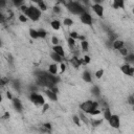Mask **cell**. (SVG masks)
Returning <instances> with one entry per match:
<instances>
[{
    "label": "cell",
    "instance_id": "obj_55",
    "mask_svg": "<svg viewBox=\"0 0 134 134\" xmlns=\"http://www.w3.org/2000/svg\"><path fill=\"white\" fill-rule=\"evenodd\" d=\"M101 1H102V0H101Z\"/></svg>",
    "mask_w": 134,
    "mask_h": 134
},
{
    "label": "cell",
    "instance_id": "obj_29",
    "mask_svg": "<svg viewBox=\"0 0 134 134\" xmlns=\"http://www.w3.org/2000/svg\"><path fill=\"white\" fill-rule=\"evenodd\" d=\"M64 24L67 25V26H70V25H72V20L69 19V18H66L64 20Z\"/></svg>",
    "mask_w": 134,
    "mask_h": 134
},
{
    "label": "cell",
    "instance_id": "obj_43",
    "mask_svg": "<svg viewBox=\"0 0 134 134\" xmlns=\"http://www.w3.org/2000/svg\"><path fill=\"white\" fill-rule=\"evenodd\" d=\"M60 67H61V71H62V72H64V71H65V69H66L65 64H61V66H60Z\"/></svg>",
    "mask_w": 134,
    "mask_h": 134
},
{
    "label": "cell",
    "instance_id": "obj_39",
    "mask_svg": "<svg viewBox=\"0 0 134 134\" xmlns=\"http://www.w3.org/2000/svg\"><path fill=\"white\" fill-rule=\"evenodd\" d=\"M27 9H28V7H27L26 5H22V6H21V11H22L25 15H26V13H27Z\"/></svg>",
    "mask_w": 134,
    "mask_h": 134
},
{
    "label": "cell",
    "instance_id": "obj_27",
    "mask_svg": "<svg viewBox=\"0 0 134 134\" xmlns=\"http://www.w3.org/2000/svg\"><path fill=\"white\" fill-rule=\"evenodd\" d=\"M103 74H104V70L103 69H100V70H98L97 72H95V76H97L98 79H101L103 76Z\"/></svg>",
    "mask_w": 134,
    "mask_h": 134
},
{
    "label": "cell",
    "instance_id": "obj_44",
    "mask_svg": "<svg viewBox=\"0 0 134 134\" xmlns=\"http://www.w3.org/2000/svg\"><path fill=\"white\" fill-rule=\"evenodd\" d=\"M81 119H82L83 122H85V123H87V118H86V116H84L82 113H81Z\"/></svg>",
    "mask_w": 134,
    "mask_h": 134
},
{
    "label": "cell",
    "instance_id": "obj_36",
    "mask_svg": "<svg viewBox=\"0 0 134 134\" xmlns=\"http://www.w3.org/2000/svg\"><path fill=\"white\" fill-rule=\"evenodd\" d=\"M44 128L47 129V131H50V129H51V125H50L49 123H46V124H44Z\"/></svg>",
    "mask_w": 134,
    "mask_h": 134
},
{
    "label": "cell",
    "instance_id": "obj_54",
    "mask_svg": "<svg viewBox=\"0 0 134 134\" xmlns=\"http://www.w3.org/2000/svg\"><path fill=\"white\" fill-rule=\"evenodd\" d=\"M58 1H62V0H58Z\"/></svg>",
    "mask_w": 134,
    "mask_h": 134
},
{
    "label": "cell",
    "instance_id": "obj_33",
    "mask_svg": "<svg viewBox=\"0 0 134 134\" xmlns=\"http://www.w3.org/2000/svg\"><path fill=\"white\" fill-rule=\"evenodd\" d=\"M13 2H14V4L16 6H18V5H20V4L23 3V0H13Z\"/></svg>",
    "mask_w": 134,
    "mask_h": 134
},
{
    "label": "cell",
    "instance_id": "obj_6",
    "mask_svg": "<svg viewBox=\"0 0 134 134\" xmlns=\"http://www.w3.org/2000/svg\"><path fill=\"white\" fill-rule=\"evenodd\" d=\"M109 123H110V126L113 127V128H119V125H120V122H119V117L117 115H111L110 118L108 119Z\"/></svg>",
    "mask_w": 134,
    "mask_h": 134
},
{
    "label": "cell",
    "instance_id": "obj_31",
    "mask_svg": "<svg viewBox=\"0 0 134 134\" xmlns=\"http://www.w3.org/2000/svg\"><path fill=\"white\" fill-rule=\"evenodd\" d=\"M19 20H20L21 22H23V23H25L27 21V18L25 17V15H20L19 16Z\"/></svg>",
    "mask_w": 134,
    "mask_h": 134
},
{
    "label": "cell",
    "instance_id": "obj_23",
    "mask_svg": "<svg viewBox=\"0 0 134 134\" xmlns=\"http://www.w3.org/2000/svg\"><path fill=\"white\" fill-rule=\"evenodd\" d=\"M47 33L44 31V30H40V31H38V37L39 38H42V39H44V38L46 37Z\"/></svg>",
    "mask_w": 134,
    "mask_h": 134
},
{
    "label": "cell",
    "instance_id": "obj_34",
    "mask_svg": "<svg viewBox=\"0 0 134 134\" xmlns=\"http://www.w3.org/2000/svg\"><path fill=\"white\" fill-rule=\"evenodd\" d=\"M91 124H92V126H99L102 124V120H92Z\"/></svg>",
    "mask_w": 134,
    "mask_h": 134
},
{
    "label": "cell",
    "instance_id": "obj_51",
    "mask_svg": "<svg viewBox=\"0 0 134 134\" xmlns=\"http://www.w3.org/2000/svg\"><path fill=\"white\" fill-rule=\"evenodd\" d=\"M2 102V97H1V94H0V103Z\"/></svg>",
    "mask_w": 134,
    "mask_h": 134
},
{
    "label": "cell",
    "instance_id": "obj_26",
    "mask_svg": "<svg viewBox=\"0 0 134 134\" xmlns=\"http://www.w3.org/2000/svg\"><path fill=\"white\" fill-rule=\"evenodd\" d=\"M100 113H101V110L98 109V108H95V109H93L89 112V114H91V115H98V114H100Z\"/></svg>",
    "mask_w": 134,
    "mask_h": 134
},
{
    "label": "cell",
    "instance_id": "obj_17",
    "mask_svg": "<svg viewBox=\"0 0 134 134\" xmlns=\"http://www.w3.org/2000/svg\"><path fill=\"white\" fill-rule=\"evenodd\" d=\"M51 27L53 28V30H56V31L60 30V27H61V23H60V21H58V20H53V21L51 22Z\"/></svg>",
    "mask_w": 134,
    "mask_h": 134
},
{
    "label": "cell",
    "instance_id": "obj_30",
    "mask_svg": "<svg viewBox=\"0 0 134 134\" xmlns=\"http://www.w3.org/2000/svg\"><path fill=\"white\" fill-rule=\"evenodd\" d=\"M92 92H93L94 95H97V97H99V95H100V89H99L98 87H93Z\"/></svg>",
    "mask_w": 134,
    "mask_h": 134
},
{
    "label": "cell",
    "instance_id": "obj_42",
    "mask_svg": "<svg viewBox=\"0 0 134 134\" xmlns=\"http://www.w3.org/2000/svg\"><path fill=\"white\" fill-rule=\"evenodd\" d=\"M5 6V0H0V7Z\"/></svg>",
    "mask_w": 134,
    "mask_h": 134
},
{
    "label": "cell",
    "instance_id": "obj_9",
    "mask_svg": "<svg viewBox=\"0 0 134 134\" xmlns=\"http://www.w3.org/2000/svg\"><path fill=\"white\" fill-rule=\"evenodd\" d=\"M52 50H53L56 53L60 55L61 57H64V56H65V52H64L63 47L60 46V45H55V46H53V48H52Z\"/></svg>",
    "mask_w": 134,
    "mask_h": 134
},
{
    "label": "cell",
    "instance_id": "obj_53",
    "mask_svg": "<svg viewBox=\"0 0 134 134\" xmlns=\"http://www.w3.org/2000/svg\"><path fill=\"white\" fill-rule=\"evenodd\" d=\"M0 46H1V41H0Z\"/></svg>",
    "mask_w": 134,
    "mask_h": 134
},
{
    "label": "cell",
    "instance_id": "obj_52",
    "mask_svg": "<svg viewBox=\"0 0 134 134\" xmlns=\"http://www.w3.org/2000/svg\"><path fill=\"white\" fill-rule=\"evenodd\" d=\"M31 1H34V2H37V1H38V0H31Z\"/></svg>",
    "mask_w": 134,
    "mask_h": 134
},
{
    "label": "cell",
    "instance_id": "obj_8",
    "mask_svg": "<svg viewBox=\"0 0 134 134\" xmlns=\"http://www.w3.org/2000/svg\"><path fill=\"white\" fill-rule=\"evenodd\" d=\"M92 9H93V12L97 14L99 17H103V15H104V7L101 4H99V3L94 4L92 6Z\"/></svg>",
    "mask_w": 134,
    "mask_h": 134
},
{
    "label": "cell",
    "instance_id": "obj_12",
    "mask_svg": "<svg viewBox=\"0 0 134 134\" xmlns=\"http://www.w3.org/2000/svg\"><path fill=\"white\" fill-rule=\"evenodd\" d=\"M113 7L114 8H123L124 7V0H114Z\"/></svg>",
    "mask_w": 134,
    "mask_h": 134
},
{
    "label": "cell",
    "instance_id": "obj_10",
    "mask_svg": "<svg viewBox=\"0 0 134 134\" xmlns=\"http://www.w3.org/2000/svg\"><path fill=\"white\" fill-rule=\"evenodd\" d=\"M13 104H14V107H15L16 110L22 111V105H21L20 101H19L18 99H14V100H13Z\"/></svg>",
    "mask_w": 134,
    "mask_h": 134
},
{
    "label": "cell",
    "instance_id": "obj_13",
    "mask_svg": "<svg viewBox=\"0 0 134 134\" xmlns=\"http://www.w3.org/2000/svg\"><path fill=\"white\" fill-rule=\"evenodd\" d=\"M45 93H46V95H47V97H48L51 101H57V95H56V93H55V92H52L50 89L46 90V91H45Z\"/></svg>",
    "mask_w": 134,
    "mask_h": 134
},
{
    "label": "cell",
    "instance_id": "obj_20",
    "mask_svg": "<svg viewBox=\"0 0 134 134\" xmlns=\"http://www.w3.org/2000/svg\"><path fill=\"white\" fill-rule=\"evenodd\" d=\"M30 35H31V37L33 38V39H38V31H35V30H30Z\"/></svg>",
    "mask_w": 134,
    "mask_h": 134
},
{
    "label": "cell",
    "instance_id": "obj_32",
    "mask_svg": "<svg viewBox=\"0 0 134 134\" xmlns=\"http://www.w3.org/2000/svg\"><path fill=\"white\" fill-rule=\"evenodd\" d=\"M70 38H72V39H78L79 38V35H78V33H75V32H72V33H70Z\"/></svg>",
    "mask_w": 134,
    "mask_h": 134
},
{
    "label": "cell",
    "instance_id": "obj_21",
    "mask_svg": "<svg viewBox=\"0 0 134 134\" xmlns=\"http://www.w3.org/2000/svg\"><path fill=\"white\" fill-rule=\"evenodd\" d=\"M81 46H82L83 50H85V51H87V50H88V42H87V41L83 40V41L81 42Z\"/></svg>",
    "mask_w": 134,
    "mask_h": 134
},
{
    "label": "cell",
    "instance_id": "obj_14",
    "mask_svg": "<svg viewBox=\"0 0 134 134\" xmlns=\"http://www.w3.org/2000/svg\"><path fill=\"white\" fill-rule=\"evenodd\" d=\"M62 58H63V57H61V56L58 55V53H56L55 51L51 53V59H52L53 61H56V62H58V63H61V62H62Z\"/></svg>",
    "mask_w": 134,
    "mask_h": 134
},
{
    "label": "cell",
    "instance_id": "obj_28",
    "mask_svg": "<svg viewBox=\"0 0 134 134\" xmlns=\"http://www.w3.org/2000/svg\"><path fill=\"white\" fill-rule=\"evenodd\" d=\"M119 51H120V53L123 55V56H128V49L127 48H125V47H122V48L120 49H118Z\"/></svg>",
    "mask_w": 134,
    "mask_h": 134
},
{
    "label": "cell",
    "instance_id": "obj_7",
    "mask_svg": "<svg viewBox=\"0 0 134 134\" xmlns=\"http://www.w3.org/2000/svg\"><path fill=\"white\" fill-rule=\"evenodd\" d=\"M122 71L123 73H125L126 75H130V76H133V73H134V68L131 67L129 64H125L122 66Z\"/></svg>",
    "mask_w": 134,
    "mask_h": 134
},
{
    "label": "cell",
    "instance_id": "obj_46",
    "mask_svg": "<svg viewBox=\"0 0 134 134\" xmlns=\"http://www.w3.org/2000/svg\"><path fill=\"white\" fill-rule=\"evenodd\" d=\"M14 87L19 90V83H18V82H15V83H14Z\"/></svg>",
    "mask_w": 134,
    "mask_h": 134
},
{
    "label": "cell",
    "instance_id": "obj_40",
    "mask_svg": "<svg viewBox=\"0 0 134 134\" xmlns=\"http://www.w3.org/2000/svg\"><path fill=\"white\" fill-rule=\"evenodd\" d=\"M60 11H61V9H60V7H59V6H55V7H53V12H55L56 14L60 13Z\"/></svg>",
    "mask_w": 134,
    "mask_h": 134
},
{
    "label": "cell",
    "instance_id": "obj_41",
    "mask_svg": "<svg viewBox=\"0 0 134 134\" xmlns=\"http://www.w3.org/2000/svg\"><path fill=\"white\" fill-rule=\"evenodd\" d=\"M52 43H53L55 45H58V43H59V40L57 39L56 37H53V38H52Z\"/></svg>",
    "mask_w": 134,
    "mask_h": 134
},
{
    "label": "cell",
    "instance_id": "obj_22",
    "mask_svg": "<svg viewBox=\"0 0 134 134\" xmlns=\"http://www.w3.org/2000/svg\"><path fill=\"white\" fill-rule=\"evenodd\" d=\"M111 115H112V114H111V112H110L109 108H107L106 110H105V112H104V117L108 120V119L110 118V116H111Z\"/></svg>",
    "mask_w": 134,
    "mask_h": 134
},
{
    "label": "cell",
    "instance_id": "obj_4",
    "mask_svg": "<svg viewBox=\"0 0 134 134\" xmlns=\"http://www.w3.org/2000/svg\"><path fill=\"white\" fill-rule=\"evenodd\" d=\"M31 101L35 104V105H37V106H42V105H44L45 104V102H44V98L42 97L41 94H38V93H35V92H33L32 94H31Z\"/></svg>",
    "mask_w": 134,
    "mask_h": 134
},
{
    "label": "cell",
    "instance_id": "obj_25",
    "mask_svg": "<svg viewBox=\"0 0 134 134\" xmlns=\"http://www.w3.org/2000/svg\"><path fill=\"white\" fill-rule=\"evenodd\" d=\"M8 84V79L7 78H0V86H4Z\"/></svg>",
    "mask_w": 134,
    "mask_h": 134
},
{
    "label": "cell",
    "instance_id": "obj_50",
    "mask_svg": "<svg viewBox=\"0 0 134 134\" xmlns=\"http://www.w3.org/2000/svg\"><path fill=\"white\" fill-rule=\"evenodd\" d=\"M6 95H7V98H8L9 100H12V99H13V97H12V94L9 93V92H7V94H6Z\"/></svg>",
    "mask_w": 134,
    "mask_h": 134
},
{
    "label": "cell",
    "instance_id": "obj_37",
    "mask_svg": "<svg viewBox=\"0 0 134 134\" xmlns=\"http://www.w3.org/2000/svg\"><path fill=\"white\" fill-rule=\"evenodd\" d=\"M83 61H84V63H85V64L90 63V58H89L88 56H85V57H84V60H83Z\"/></svg>",
    "mask_w": 134,
    "mask_h": 134
},
{
    "label": "cell",
    "instance_id": "obj_47",
    "mask_svg": "<svg viewBox=\"0 0 134 134\" xmlns=\"http://www.w3.org/2000/svg\"><path fill=\"white\" fill-rule=\"evenodd\" d=\"M3 21H4V17L1 13H0V22H3Z\"/></svg>",
    "mask_w": 134,
    "mask_h": 134
},
{
    "label": "cell",
    "instance_id": "obj_48",
    "mask_svg": "<svg viewBox=\"0 0 134 134\" xmlns=\"http://www.w3.org/2000/svg\"><path fill=\"white\" fill-rule=\"evenodd\" d=\"M9 117V113L8 112H5V114L3 115V118H8Z\"/></svg>",
    "mask_w": 134,
    "mask_h": 134
},
{
    "label": "cell",
    "instance_id": "obj_2",
    "mask_svg": "<svg viewBox=\"0 0 134 134\" xmlns=\"http://www.w3.org/2000/svg\"><path fill=\"white\" fill-rule=\"evenodd\" d=\"M26 16L30 18V19H32V20L37 21V20H39V18H40V16H41V12H40L39 8L34 7V6H31V7H28V9H27Z\"/></svg>",
    "mask_w": 134,
    "mask_h": 134
},
{
    "label": "cell",
    "instance_id": "obj_19",
    "mask_svg": "<svg viewBox=\"0 0 134 134\" xmlns=\"http://www.w3.org/2000/svg\"><path fill=\"white\" fill-rule=\"evenodd\" d=\"M83 79H84V81L88 82V83H90V82L92 81V79H91V75H90V73H89L88 71H85V72L83 73Z\"/></svg>",
    "mask_w": 134,
    "mask_h": 134
},
{
    "label": "cell",
    "instance_id": "obj_35",
    "mask_svg": "<svg viewBox=\"0 0 134 134\" xmlns=\"http://www.w3.org/2000/svg\"><path fill=\"white\" fill-rule=\"evenodd\" d=\"M72 119H73V122L76 124V125L80 126V124H81V123H80V118H79L78 116H73V118H72Z\"/></svg>",
    "mask_w": 134,
    "mask_h": 134
},
{
    "label": "cell",
    "instance_id": "obj_5",
    "mask_svg": "<svg viewBox=\"0 0 134 134\" xmlns=\"http://www.w3.org/2000/svg\"><path fill=\"white\" fill-rule=\"evenodd\" d=\"M80 19H81V21H82L84 24H87V25H91V24H92V17H91L88 13H85V12L82 13Z\"/></svg>",
    "mask_w": 134,
    "mask_h": 134
},
{
    "label": "cell",
    "instance_id": "obj_1",
    "mask_svg": "<svg viewBox=\"0 0 134 134\" xmlns=\"http://www.w3.org/2000/svg\"><path fill=\"white\" fill-rule=\"evenodd\" d=\"M67 8H68V11L72 14H75V15H81L82 13H84V8L82 5H80L78 2L75 1H71L67 4Z\"/></svg>",
    "mask_w": 134,
    "mask_h": 134
},
{
    "label": "cell",
    "instance_id": "obj_45",
    "mask_svg": "<svg viewBox=\"0 0 134 134\" xmlns=\"http://www.w3.org/2000/svg\"><path fill=\"white\" fill-rule=\"evenodd\" d=\"M129 103H130L131 105H133V104H134V99H133V97H132V95H131V97L129 98Z\"/></svg>",
    "mask_w": 134,
    "mask_h": 134
},
{
    "label": "cell",
    "instance_id": "obj_3",
    "mask_svg": "<svg viewBox=\"0 0 134 134\" xmlns=\"http://www.w3.org/2000/svg\"><path fill=\"white\" fill-rule=\"evenodd\" d=\"M98 106H99L98 103L92 102V101H86V102H84L83 104H81V109H82L84 112L89 113L91 110L98 108Z\"/></svg>",
    "mask_w": 134,
    "mask_h": 134
},
{
    "label": "cell",
    "instance_id": "obj_49",
    "mask_svg": "<svg viewBox=\"0 0 134 134\" xmlns=\"http://www.w3.org/2000/svg\"><path fill=\"white\" fill-rule=\"evenodd\" d=\"M47 109H48V105H46V104H44V107H43V111H46Z\"/></svg>",
    "mask_w": 134,
    "mask_h": 134
},
{
    "label": "cell",
    "instance_id": "obj_16",
    "mask_svg": "<svg viewBox=\"0 0 134 134\" xmlns=\"http://www.w3.org/2000/svg\"><path fill=\"white\" fill-rule=\"evenodd\" d=\"M48 71H49V73H51V74H56L57 72H58V67H57L56 64H51V65L49 66V68H48Z\"/></svg>",
    "mask_w": 134,
    "mask_h": 134
},
{
    "label": "cell",
    "instance_id": "obj_11",
    "mask_svg": "<svg viewBox=\"0 0 134 134\" xmlns=\"http://www.w3.org/2000/svg\"><path fill=\"white\" fill-rule=\"evenodd\" d=\"M122 47H124V41L122 40H115L113 42V48L114 49H120Z\"/></svg>",
    "mask_w": 134,
    "mask_h": 134
},
{
    "label": "cell",
    "instance_id": "obj_15",
    "mask_svg": "<svg viewBox=\"0 0 134 134\" xmlns=\"http://www.w3.org/2000/svg\"><path fill=\"white\" fill-rule=\"evenodd\" d=\"M71 64L73 65V67H75V68H79L80 65H81V60L78 59L76 57H74V58L71 59Z\"/></svg>",
    "mask_w": 134,
    "mask_h": 134
},
{
    "label": "cell",
    "instance_id": "obj_18",
    "mask_svg": "<svg viewBox=\"0 0 134 134\" xmlns=\"http://www.w3.org/2000/svg\"><path fill=\"white\" fill-rule=\"evenodd\" d=\"M37 3H38V5H39V8L41 9V11L44 12V11H46V9H47V6H46V4L44 3L43 0H38Z\"/></svg>",
    "mask_w": 134,
    "mask_h": 134
},
{
    "label": "cell",
    "instance_id": "obj_38",
    "mask_svg": "<svg viewBox=\"0 0 134 134\" xmlns=\"http://www.w3.org/2000/svg\"><path fill=\"white\" fill-rule=\"evenodd\" d=\"M127 57V56H126ZM133 59H134V56L133 55H130L129 57H127V58H126V60L128 61V62H133Z\"/></svg>",
    "mask_w": 134,
    "mask_h": 134
},
{
    "label": "cell",
    "instance_id": "obj_24",
    "mask_svg": "<svg viewBox=\"0 0 134 134\" xmlns=\"http://www.w3.org/2000/svg\"><path fill=\"white\" fill-rule=\"evenodd\" d=\"M67 42H68V45L70 46V48H73V47L75 46V40H74V39H72V38H69L68 41H67Z\"/></svg>",
    "mask_w": 134,
    "mask_h": 134
}]
</instances>
